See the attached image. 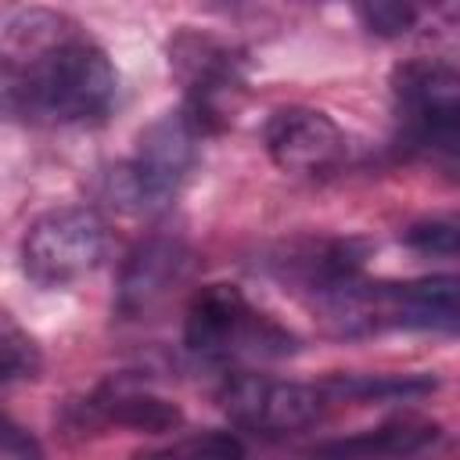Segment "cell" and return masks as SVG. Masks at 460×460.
I'll return each mask as SVG.
<instances>
[{
	"label": "cell",
	"instance_id": "obj_9",
	"mask_svg": "<svg viewBox=\"0 0 460 460\" xmlns=\"http://www.w3.org/2000/svg\"><path fill=\"white\" fill-rule=\"evenodd\" d=\"M262 144L273 165L295 176H331L349 158L345 129L309 104L277 108L262 126Z\"/></svg>",
	"mask_w": 460,
	"mask_h": 460
},
{
	"label": "cell",
	"instance_id": "obj_14",
	"mask_svg": "<svg viewBox=\"0 0 460 460\" xmlns=\"http://www.w3.org/2000/svg\"><path fill=\"white\" fill-rule=\"evenodd\" d=\"M323 388L334 402H395L420 399L435 388L428 374H334L323 377Z\"/></svg>",
	"mask_w": 460,
	"mask_h": 460
},
{
	"label": "cell",
	"instance_id": "obj_7",
	"mask_svg": "<svg viewBox=\"0 0 460 460\" xmlns=\"http://www.w3.org/2000/svg\"><path fill=\"white\" fill-rule=\"evenodd\" d=\"M216 399H219V410L230 417V424L255 435H288V431L313 428L334 406L323 381L309 385V381L273 377L259 370L226 374Z\"/></svg>",
	"mask_w": 460,
	"mask_h": 460
},
{
	"label": "cell",
	"instance_id": "obj_4",
	"mask_svg": "<svg viewBox=\"0 0 460 460\" xmlns=\"http://www.w3.org/2000/svg\"><path fill=\"white\" fill-rule=\"evenodd\" d=\"M392 108L402 147L460 176V65L413 58L392 68Z\"/></svg>",
	"mask_w": 460,
	"mask_h": 460
},
{
	"label": "cell",
	"instance_id": "obj_17",
	"mask_svg": "<svg viewBox=\"0 0 460 460\" xmlns=\"http://www.w3.org/2000/svg\"><path fill=\"white\" fill-rule=\"evenodd\" d=\"M40 363L43 359H40L36 341L11 316H4V331H0V374H4V381L14 385V381L36 377L40 374Z\"/></svg>",
	"mask_w": 460,
	"mask_h": 460
},
{
	"label": "cell",
	"instance_id": "obj_1",
	"mask_svg": "<svg viewBox=\"0 0 460 460\" xmlns=\"http://www.w3.org/2000/svg\"><path fill=\"white\" fill-rule=\"evenodd\" d=\"M119 97L108 50L68 14L22 7L4 22V108L32 126L101 122Z\"/></svg>",
	"mask_w": 460,
	"mask_h": 460
},
{
	"label": "cell",
	"instance_id": "obj_2",
	"mask_svg": "<svg viewBox=\"0 0 460 460\" xmlns=\"http://www.w3.org/2000/svg\"><path fill=\"white\" fill-rule=\"evenodd\" d=\"M320 320L338 338L381 331L460 334V273H431L417 280H352L320 302Z\"/></svg>",
	"mask_w": 460,
	"mask_h": 460
},
{
	"label": "cell",
	"instance_id": "obj_12",
	"mask_svg": "<svg viewBox=\"0 0 460 460\" xmlns=\"http://www.w3.org/2000/svg\"><path fill=\"white\" fill-rule=\"evenodd\" d=\"M183 420L180 406L147 385H137L129 377H115L90 392L79 402V424L83 428H133V431H169Z\"/></svg>",
	"mask_w": 460,
	"mask_h": 460
},
{
	"label": "cell",
	"instance_id": "obj_11",
	"mask_svg": "<svg viewBox=\"0 0 460 460\" xmlns=\"http://www.w3.org/2000/svg\"><path fill=\"white\" fill-rule=\"evenodd\" d=\"M363 259H367V244L356 237H305L284 244L273 259H266V266L273 277L320 302L323 295L359 280Z\"/></svg>",
	"mask_w": 460,
	"mask_h": 460
},
{
	"label": "cell",
	"instance_id": "obj_15",
	"mask_svg": "<svg viewBox=\"0 0 460 460\" xmlns=\"http://www.w3.org/2000/svg\"><path fill=\"white\" fill-rule=\"evenodd\" d=\"M133 460H244V442L234 431L208 428V431L180 435L158 449L137 453Z\"/></svg>",
	"mask_w": 460,
	"mask_h": 460
},
{
	"label": "cell",
	"instance_id": "obj_10",
	"mask_svg": "<svg viewBox=\"0 0 460 460\" xmlns=\"http://www.w3.org/2000/svg\"><path fill=\"white\" fill-rule=\"evenodd\" d=\"M187 266H190V252L180 237L158 234L140 241L122 262L115 284V313L122 320H144L172 295L176 284H183Z\"/></svg>",
	"mask_w": 460,
	"mask_h": 460
},
{
	"label": "cell",
	"instance_id": "obj_19",
	"mask_svg": "<svg viewBox=\"0 0 460 460\" xmlns=\"http://www.w3.org/2000/svg\"><path fill=\"white\" fill-rule=\"evenodd\" d=\"M0 460H43V449H40V442H36L25 428H18L14 420H7V424H4V449H0Z\"/></svg>",
	"mask_w": 460,
	"mask_h": 460
},
{
	"label": "cell",
	"instance_id": "obj_6",
	"mask_svg": "<svg viewBox=\"0 0 460 460\" xmlns=\"http://www.w3.org/2000/svg\"><path fill=\"white\" fill-rule=\"evenodd\" d=\"M169 65L183 83V111L201 137L219 133L237 119L248 83L234 47L205 32H180L169 43Z\"/></svg>",
	"mask_w": 460,
	"mask_h": 460
},
{
	"label": "cell",
	"instance_id": "obj_18",
	"mask_svg": "<svg viewBox=\"0 0 460 460\" xmlns=\"http://www.w3.org/2000/svg\"><path fill=\"white\" fill-rule=\"evenodd\" d=\"M356 14L377 36H402L420 18V11L410 7V4H367V7H356Z\"/></svg>",
	"mask_w": 460,
	"mask_h": 460
},
{
	"label": "cell",
	"instance_id": "obj_13",
	"mask_svg": "<svg viewBox=\"0 0 460 460\" xmlns=\"http://www.w3.org/2000/svg\"><path fill=\"white\" fill-rule=\"evenodd\" d=\"M442 438V428L424 417H395L377 428L331 438L305 453V460H417Z\"/></svg>",
	"mask_w": 460,
	"mask_h": 460
},
{
	"label": "cell",
	"instance_id": "obj_3",
	"mask_svg": "<svg viewBox=\"0 0 460 460\" xmlns=\"http://www.w3.org/2000/svg\"><path fill=\"white\" fill-rule=\"evenodd\" d=\"M183 349L226 374L298 352V334L259 309L237 284H205L183 313Z\"/></svg>",
	"mask_w": 460,
	"mask_h": 460
},
{
	"label": "cell",
	"instance_id": "obj_8",
	"mask_svg": "<svg viewBox=\"0 0 460 460\" xmlns=\"http://www.w3.org/2000/svg\"><path fill=\"white\" fill-rule=\"evenodd\" d=\"M104 255V223L86 205H61L36 216L22 237V270L43 288L58 291L86 277Z\"/></svg>",
	"mask_w": 460,
	"mask_h": 460
},
{
	"label": "cell",
	"instance_id": "obj_16",
	"mask_svg": "<svg viewBox=\"0 0 460 460\" xmlns=\"http://www.w3.org/2000/svg\"><path fill=\"white\" fill-rule=\"evenodd\" d=\"M402 244L417 255L431 259H456L460 255V212L446 216H424L402 230Z\"/></svg>",
	"mask_w": 460,
	"mask_h": 460
},
{
	"label": "cell",
	"instance_id": "obj_5",
	"mask_svg": "<svg viewBox=\"0 0 460 460\" xmlns=\"http://www.w3.org/2000/svg\"><path fill=\"white\" fill-rule=\"evenodd\" d=\"M201 133L183 108L162 111L140 129L129 158L111 172V198L140 216L165 212L198 165Z\"/></svg>",
	"mask_w": 460,
	"mask_h": 460
}]
</instances>
